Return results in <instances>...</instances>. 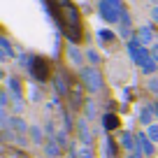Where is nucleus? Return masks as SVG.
Returning <instances> with one entry per match:
<instances>
[{
  "label": "nucleus",
  "mask_w": 158,
  "mask_h": 158,
  "mask_svg": "<svg viewBox=\"0 0 158 158\" xmlns=\"http://www.w3.org/2000/svg\"><path fill=\"white\" fill-rule=\"evenodd\" d=\"M139 68H142V72L147 74V77H151V74H156V72H158V63H156V58H153L151 54H149L147 58L142 60V65H139Z\"/></svg>",
  "instance_id": "nucleus-9"
},
{
  "label": "nucleus",
  "mask_w": 158,
  "mask_h": 158,
  "mask_svg": "<svg viewBox=\"0 0 158 158\" xmlns=\"http://www.w3.org/2000/svg\"><path fill=\"white\" fill-rule=\"evenodd\" d=\"M128 158H144V153L142 151H133V156H128Z\"/></svg>",
  "instance_id": "nucleus-30"
},
{
  "label": "nucleus",
  "mask_w": 158,
  "mask_h": 158,
  "mask_svg": "<svg viewBox=\"0 0 158 158\" xmlns=\"http://www.w3.org/2000/svg\"><path fill=\"white\" fill-rule=\"evenodd\" d=\"M149 91L153 95H158V79H149Z\"/></svg>",
  "instance_id": "nucleus-25"
},
{
  "label": "nucleus",
  "mask_w": 158,
  "mask_h": 158,
  "mask_svg": "<svg viewBox=\"0 0 158 158\" xmlns=\"http://www.w3.org/2000/svg\"><path fill=\"white\" fill-rule=\"evenodd\" d=\"M107 2H112V5H116V7H123V5H121V0H107Z\"/></svg>",
  "instance_id": "nucleus-31"
},
{
  "label": "nucleus",
  "mask_w": 158,
  "mask_h": 158,
  "mask_svg": "<svg viewBox=\"0 0 158 158\" xmlns=\"http://www.w3.org/2000/svg\"><path fill=\"white\" fill-rule=\"evenodd\" d=\"M98 12H100V16H102V21H107V23H118L123 7H116V5H112V2H107V0H100Z\"/></svg>",
  "instance_id": "nucleus-3"
},
{
  "label": "nucleus",
  "mask_w": 158,
  "mask_h": 158,
  "mask_svg": "<svg viewBox=\"0 0 158 158\" xmlns=\"http://www.w3.org/2000/svg\"><path fill=\"white\" fill-rule=\"evenodd\" d=\"M135 137H137V151H142L147 158H151L153 153H156V144L147 137V133H139V135H135Z\"/></svg>",
  "instance_id": "nucleus-5"
},
{
  "label": "nucleus",
  "mask_w": 158,
  "mask_h": 158,
  "mask_svg": "<svg viewBox=\"0 0 158 158\" xmlns=\"http://www.w3.org/2000/svg\"><path fill=\"white\" fill-rule=\"evenodd\" d=\"M98 37H100V42H105V44H109V42H114V37H116V35L112 33V30H98Z\"/></svg>",
  "instance_id": "nucleus-18"
},
{
  "label": "nucleus",
  "mask_w": 158,
  "mask_h": 158,
  "mask_svg": "<svg viewBox=\"0 0 158 158\" xmlns=\"http://www.w3.org/2000/svg\"><path fill=\"white\" fill-rule=\"evenodd\" d=\"M86 60H89V63H93V65H98L100 63V54L95 49H89L86 51Z\"/></svg>",
  "instance_id": "nucleus-22"
},
{
  "label": "nucleus",
  "mask_w": 158,
  "mask_h": 158,
  "mask_svg": "<svg viewBox=\"0 0 158 158\" xmlns=\"http://www.w3.org/2000/svg\"><path fill=\"white\" fill-rule=\"evenodd\" d=\"M116 144H114V139H107V158H116Z\"/></svg>",
  "instance_id": "nucleus-23"
},
{
  "label": "nucleus",
  "mask_w": 158,
  "mask_h": 158,
  "mask_svg": "<svg viewBox=\"0 0 158 158\" xmlns=\"http://www.w3.org/2000/svg\"><path fill=\"white\" fill-rule=\"evenodd\" d=\"M10 123H12V128L16 130V135H19V133L23 135V133H28V130H30V126L26 123V121H23L21 116H12V121H10Z\"/></svg>",
  "instance_id": "nucleus-14"
},
{
  "label": "nucleus",
  "mask_w": 158,
  "mask_h": 158,
  "mask_svg": "<svg viewBox=\"0 0 158 158\" xmlns=\"http://www.w3.org/2000/svg\"><path fill=\"white\" fill-rule=\"evenodd\" d=\"M28 139H30V142H35V144H42V142H44V130L40 128V126H30Z\"/></svg>",
  "instance_id": "nucleus-12"
},
{
  "label": "nucleus",
  "mask_w": 158,
  "mask_h": 158,
  "mask_svg": "<svg viewBox=\"0 0 158 158\" xmlns=\"http://www.w3.org/2000/svg\"><path fill=\"white\" fill-rule=\"evenodd\" d=\"M130 33H133V21H130V14L123 10L121 12V19H118V35L130 42Z\"/></svg>",
  "instance_id": "nucleus-6"
},
{
  "label": "nucleus",
  "mask_w": 158,
  "mask_h": 158,
  "mask_svg": "<svg viewBox=\"0 0 158 158\" xmlns=\"http://www.w3.org/2000/svg\"><path fill=\"white\" fill-rule=\"evenodd\" d=\"M44 130H47V135H51V137H56V135H58V133L54 130V123H51V121H49V123L44 126Z\"/></svg>",
  "instance_id": "nucleus-27"
},
{
  "label": "nucleus",
  "mask_w": 158,
  "mask_h": 158,
  "mask_svg": "<svg viewBox=\"0 0 158 158\" xmlns=\"http://www.w3.org/2000/svg\"><path fill=\"white\" fill-rule=\"evenodd\" d=\"M0 47H2V60H7V58L14 56V49H12V44H10V40H7V37L0 40Z\"/></svg>",
  "instance_id": "nucleus-16"
},
{
  "label": "nucleus",
  "mask_w": 158,
  "mask_h": 158,
  "mask_svg": "<svg viewBox=\"0 0 158 158\" xmlns=\"http://www.w3.org/2000/svg\"><path fill=\"white\" fill-rule=\"evenodd\" d=\"M118 142H121V149H126V151H137V137H135L133 133H121V137H118Z\"/></svg>",
  "instance_id": "nucleus-8"
},
{
  "label": "nucleus",
  "mask_w": 158,
  "mask_h": 158,
  "mask_svg": "<svg viewBox=\"0 0 158 158\" xmlns=\"http://www.w3.org/2000/svg\"><path fill=\"white\" fill-rule=\"evenodd\" d=\"M135 40H137L139 44H144V47L151 44V42H153V30L149 28V26H142V28L137 30V37H135Z\"/></svg>",
  "instance_id": "nucleus-10"
},
{
  "label": "nucleus",
  "mask_w": 158,
  "mask_h": 158,
  "mask_svg": "<svg viewBox=\"0 0 158 158\" xmlns=\"http://www.w3.org/2000/svg\"><path fill=\"white\" fill-rule=\"evenodd\" d=\"M102 128L107 130V133L109 130H116L118 128V116L116 114H105L102 116Z\"/></svg>",
  "instance_id": "nucleus-13"
},
{
  "label": "nucleus",
  "mask_w": 158,
  "mask_h": 158,
  "mask_svg": "<svg viewBox=\"0 0 158 158\" xmlns=\"http://www.w3.org/2000/svg\"><path fill=\"white\" fill-rule=\"evenodd\" d=\"M74 156H77V158H95V153H93V149H91V147H86V144H84L81 149H77Z\"/></svg>",
  "instance_id": "nucleus-19"
},
{
  "label": "nucleus",
  "mask_w": 158,
  "mask_h": 158,
  "mask_svg": "<svg viewBox=\"0 0 158 158\" xmlns=\"http://www.w3.org/2000/svg\"><path fill=\"white\" fill-rule=\"evenodd\" d=\"M95 114H98L95 105L93 102H86V118H95Z\"/></svg>",
  "instance_id": "nucleus-24"
},
{
  "label": "nucleus",
  "mask_w": 158,
  "mask_h": 158,
  "mask_svg": "<svg viewBox=\"0 0 158 158\" xmlns=\"http://www.w3.org/2000/svg\"><path fill=\"white\" fill-rule=\"evenodd\" d=\"M151 19H153V23L158 26V5L153 7V10H151Z\"/></svg>",
  "instance_id": "nucleus-28"
},
{
  "label": "nucleus",
  "mask_w": 158,
  "mask_h": 158,
  "mask_svg": "<svg viewBox=\"0 0 158 158\" xmlns=\"http://www.w3.org/2000/svg\"><path fill=\"white\" fill-rule=\"evenodd\" d=\"M128 56H130V60H133V63L142 65V60L149 56V49H147L144 44H139L137 40H130V42H128Z\"/></svg>",
  "instance_id": "nucleus-4"
},
{
  "label": "nucleus",
  "mask_w": 158,
  "mask_h": 158,
  "mask_svg": "<svg viewBox=\"0 0 158 158\" xmlns=\"http://www.w3.org/2000/svg\"><path fill=\"white\" fill-rule=\"evenodd\" d=\"M151 56L156 58V63H158V44H153V47H151Z\"/></svg>",
  "instance_id": "nucleus-29"
},
{
  "label": "nucleus",
  "mask_w": 158,
  "mask_h": 158,
  "mask_svg": "<svg viewBox=\"0 0 158 158\" xmlns=\"http://www.w3.org/2000/svg\"><path fill=\"white\" fill-rule=\"evenodd\" d=\"M77 133H79V139H81L86 147H91V142H93V133H91V128H89V118L77 121Z\"/></svg>",
  "instance_id": "nucleus-7"
},
{
  "label": "nucleus",
  "mask_w": 158,
  "mask_h": 158,
  "mask_svg": "<svg viewBox=\"0 0 158 158\" xmlns=\"http://www.w3.org/2000/svg\"><path fill=\"white\" fill-rule=\"evenodd\" d=\"M147 137L151 139L153 144H158V126H156V123H151V126L147 128Z\"/></svg>",
  "instance_id": "nucleus-21"
},
{
  "label": "nucleus",
  "mask_w": 158,
  "mask_h": 158,
  "mask_svg": "<svg viewBox=\"0 0 158 158\" xmlns=\"http://www.w3.org/2000/svg\"><path fill=\"white\" fill-rule=\"evenodd\" d=\"M28 70L33 72V77L37 79V81H44V79H49V74H51V63L47 58H42V56H33Z\"/></svg>",
  "instance_id": "nucleus-2"
},
{
  "label": "nucleus",
  "mask_w": 158,
  "mask_h": 158,
  "mask_svg": "<svg viewBox=\"0 0 158 158\" xmlns=\"http://www.w3.org/2000/svg\"><path fill=\"white\" fill-rule=\"evenodd\" d=\"M12 109H14V112H21V109H23V100L14 95V105H12Z\"/></svg>",
  "instance_id": "nucleus-26"
},
{
  "label": "nucleus",
  "mask_w": 158,
  "mask_h": 158,
  "mask_svg": "<svg viewBox=\"0 0 158 158\" xmlns=\"http://www.w3.org/2000/svg\"><path fill=\"white\" fill-rule=\"evenodd\" d=\"M7 86H10L12 93H21V81H19V77H10V79H7Z\"/></svg>",
  "instance_id": "nucleus-20"
},
{
  "label": "nucleus",
  "mask_w": 158,
  "mask_h": 158,
  "mask_svg": "<svg viewBox=\"0 0 158 158\" xmlns=\"http://www.w3.org/2000/svg\"><path fill=\"white\" fill-rule=\"evenodd\" d=\"M44 151H47L49 158H58L60 156V144L56 142V139H49V142L44 144Z\"/></svg>",
  "instance_id": "nucleus-15"
},
{
  "label": "nucleus",
  "mask_w": 158,
  "mask_h": 158,
  "mask_svg": "<svg viewBox=\"0 0 158 158\" xmlns=\"http://www.w3.org/2000/svg\"><path fill=\"white\" fill-rule=\"evenodd\" d=\"M153 112H156V116H158V102H153Z\"/></svg>",
  "instance_id": "nucleus-32"
},
{
  "label": "nucleus",
  "mask_w": 158,
  "mask_h": 158,
  "mask_svg": "<svg viewBox=\"0 0 158 158\" xmlns=\"http://www.w3.org/2000/svg\"><path fill=\"white\" fill-rule=\"evenodd\" d=\"M153 116H156V112H153V105H151V107L147 105V107L139 109V123H144L147 128L153 123Z\"/></svg>",
  "instance_id": "nucleus-11"
},
{
  "label": "nucleus",
  "mask_w": 158,
  "mask_h": 158,
  "mask_svg": "<svg viewBox=\"0 0 158 158\" xmlns=\"http://www.w3.org/2000/svg\"><path fill=\"white\" fill-rule=\"evenodd\" d=\"M81 79H84L86 89H89L91 93H98V91H102V86H105L102 74H100V70L95 68V65H91V68H81Z\"/></svg>",
  "instance_id": "nucleus-1"
},
{
  "label": "nucleus",
  "mask_w": 158,
  "mask_h": 158,
  "mask_svg": "<svg viewBox=\"0 0 158 158\" xmlns=\"http://www.w3.org/2000/svg\"><path fill=\"white\" fill-rule=\"evenodd\" d=\"M68 56H70V60H72L74 65H81V63H84V56H81V51H79V49H74V44L68 49Z\"/></svg>",
  "instance_id": "nucleus-17"
}]
</instances>
